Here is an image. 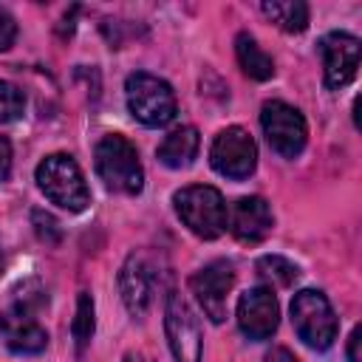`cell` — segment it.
Here are the masks:
<instances>
[{
  "label": "cell",
  "mask_w": 362,
  "mask_h": 362,
  "mask_svg": "<svg viewBox=\"0 0 362 362\" xmlns=\"http://www.w3.org/2000/svg\"><path fill=\"white\" fill-rule=\"evenodd\" d=\"M359 342H362V328L356 325V328L351 331V337H348V359H351V362H362V359H359Z\"/></svg>",
  "instance_id": "23"
},
{
  "label": "cell",
  "mask_w": 362,
  "mask_h": 362,
  "mask_svg": "<svg viewBox=\"0 0 362 362\" xmlns=\"http://www.w3.org/2000/svg\"><path fill=\"white\" fill-rule=\"evenodd\" d=\"M119 291H122V300L127 305V311L133 317H144L147 305H150V269L144 263V255L133 252L127 255L122 272H119Z\"/></svg>",
  "instance_id": "14"
},
{
  "label": "cell",
  "mask_w": 362,
  "mask_h": 362,
  "mask_svg": "<svg viewBox=\"0 0 362 362\" xmlns=\"http://www.w3.org/2000/svg\"><path fill=\"white\" fill-rule=\"evenodd\" d=\"M198 147H201V136L192 124H184V127H175L173 133L164 136V141L158 144L156 156L164 167L170 170H184L195 161L198 156Z\"/></svg>",
  "instance_id": "15"
},
{
  "label": "cell",
  "mask_w": 362,
  "mask_h": 362,
  "mask_svg": "<svg viewBox=\"0 0 362 362\" xmlns=\"http://www.w3.org/2000/svg\"><path fill=\"white\" fill-rule=\"evenodd\" d=\"M260 8L286 34H300L308 25V6L303 0H266Z\"/></svg>",
  "instance_id": "17"
},
{
  "label": "cell",
  "mask_w": 362,
  "mask_h": 362,
  "mask_svg": "<svg viewBox=\"0 0 362 362\" xmlns=\"http://www.w3.org/2000/svg\"><path fill=\"white\" fill-rule=\"evenodd\" d=\"M232 286H235V269L229 260H212L189 277V288H192L201 311L212 322L226 320V297H229Z\"/></svg>",
  "instance_id": "10"
},
{
  "label": "cell",
  "mask_w": 362,
  "mask_h": 362,
  "mask_svg": "<svg viewBox=\"0 0 362 362\" xmlns=\"http://www.w3.org/2000/svg\"><path fill=\"white\" fill-rule=\"evenodd\" d=\"M25 110V96L17 85L0 79V122H14Z\"/></svg>",
  "instance_id": "20"
},
{
  "label": "cell",
  "mask_w": 362,
  "mask_h": 362,
  "mask_svg": "<svg viewBox=\"0 0 362 362\" xmlns=\"http://www.w3.org/2000/svg\"><path fill=\"white\" fill-rule=\"evenodd\" d=\"M42 300H31L28 294L14 300L3 314H0V339L8 351L14 354H40L48 345V331L37 320Z\"/></svg>",
  "instance_id": "7"
},
{
  "label": "cell",
  "mask_w": 362,
  "mask_h": 362,
  "mask_svg": "<svg viewBox=\"0 0 362 362\" xmlns=\"http://www.w3.org/2000/svg\"><path fill=\"white\" fill-rule=\"evenodd\" d=\"M226 226L232 229V235L240 243L266 240L269 232L274 229V215H272L269 201L260 198V195H249V198L235 201V206H232V212L226 218Z\"/></svg>",
  "instance_id": "13"
},
{
  "label": "cell",
  "mask_w": 362,
  "mask_h": 362,
  "mask_svg": "<svg viewBox=\"0 0 362 362\" xmlns=\"http://www.w3.org/2000/svg\"><path fill=\"white\" fill-rule=\"evenodd\" d=\"M263 362H300V359H297L288 348H280V345H277V348H272V351L263 356Z\"/></svg>",
  "instance_id": "24"
},
{
  "label": "cell",
  "mask_w": 362,
  "mask_h": 362,
  "mask_svg": "<svg viewBox=\"0 0 362 362\" xmlns=\"http://www.w3.org/2000/svg\"><path fill=\"white\" fill-rule=\"evenodd\" d=\"M320 54H322V71H325V88L339 90L348 82H354L362 45L354 34L348 31H331L320 40Z\"/></svg>",
  "instance_id": "11"
},
{
  "label": "cell",
  "mask_w": 362,
  "mask_h": 362,
  "mask_svg": "<svg viewBox=\"0 0 362 362\" xmlns=\"http://www.w3.org/2000/svg\"><path fill=\"white\" fill-rule=\"evenodd\" d=\"M291 325L297 337L314 351L331 348V342L337 339V328H339L328 297L317 288H303L291 297Z\"/></svg>",
  "instance_id": "5"
},
{
  "label": "cell",
  "mask_w": 362,
  "mask_h": 362,
  "mask_svg": "<svg viewBox=\"0 0 362 362\" xmlns=\"http://www.w3.org/2000/svg\"><path fill=\"white\" fill-rule=\"evenodd\" d=\"M164 331H167V345L173 351L175 362H201L204 356V337L195 311L181 294H167L164 305Z\"/></svg>",
  "instance_id": "9"
},
{
  "label": "cell",
  "mask_w": 362,
  "mask_h": 362,
  "mask_svg": "<svg viewBox=\"0 0 362 362\" xmlns=\"http://www.w3.org/2000/svg\"><path fill=\"white\" fill-rule=\"evenodd\" d=\"M0 272H3V252H0Z\"/></svg>",
  "instance_id": "26"
},
{
  "label": "cell",
  "mask_w": 362,
  "mask_h": 362,
  "mask_svg": "<svg viewBox=\"0 0 362 362\" xmlns=\"http://www.w3.org/2000/svg\"><path fill=\"white\" fill-rule=\"evenodd\" d=\"M14 37H17V23L14 17L0 6V51H8L14 45Z\"/></svg>",
  "instance_id": "21"
},
{
  "label": "cell",
  "mask_w": 362,
  "mask_h": 362,
  "mask_svg": "<svg viewBox=\"0 0 362 362\" xmlns=\"http://www.w3.org/2000/svg\"><path fill=\"white\" fill-rule=\"evenodd\" d=\"M209 164L218 175H223L229 181L249 178L257 167V144L249 136V130H243L238 124L223 127L209 147Z\"/></svg>",
  "instance_id": "8"
},
{
  "label": "cell",
  "mask_w": 362,
  "mask_h": 362,
  "mask_svg": "<svg viewBox=\"0 0 362 362\" xmlns=\"http://www.w3.org/2000/svg\"><path fill=\"white\" fill-rule=\"evenodd\" d=\"M93 325H96V320H93V297L88 291H79V297H76V317L71 322V334H74V342H76L79 354L88 348V342L93 337Z\"/></svg>",
  "instance_id": "19"
},
{
  "label": "cell",
  "mask_w": 362,
  "mask_h": 362,
  "mask_svg": "<svg viewBox=\"0 0 362 362\" xmlns=\"http://www.w3.org/2000/svg\"><path fill=\"white\" fill-rule=\"evenodd\" d=\"M11 173V144L8 139L0 136V181H6Z\"/></svg>",
  "instance_id": "22"
},
{
  "label": "cell",
  "mask_w": 362,
  "mask_h": 362,
  "mask_svg": "<svg viewBox=\"0 0 362 362\" xmlns=\"http://www.w3.org/2000/svg\"><path fill=\"white\" fill-rule=\"evenodd\" d=\"M260 127L266 133L269 147L283 156V158H294L303 153L305 139H308V124L303 119V113L283 102V99H269L260 107Z\"/></svg>",
  "instance_id": "6"
},
{
  "label": "cell",
  "mask_w": 362,
  "mask_h": 362,
  "mask_svg": "<svg viewBox=\"0 0 362 362\" xmlns=\"http://www.w3.org/2000/svg\"><path fill=\"white\" fill-rule=\"evenodd\" d=\"M124 96H127V110L144 127H164L178 113V102L170 82L147 71H136L127 76Z\"/></svg>",
  "instance_id": "3"
},
{
  "label": "cell",
  "mask_w": 362,
  "mask_h": 362,
  "mask_svg": "<svg viewBox=\"0 0 362 362\" xmlns=\"http://www.w3.org/2000/svg\"><path fill=\"white\" fill-rule=\"evenodd\" d=\"M280 325V305L272 288L257 286L240 294L238 300V328L243 331L246 339L260 342L269 339Z\"/></svg>",
  "instance_id": "12"
},
{
  "label": "cell",
  "mask_w": 362,
  "mask_h": 362,
  "mask_svg": "<svg viewBox=\"0 0 362 362\" xmlns=\"http://www.w3.org/2000/svg\"><path fill=\"white\" fill-rule=\"evenodd\" d=\"M257 274H260V280L286 288V286H291V283L300 277V269H297L291 260L280 257V255H263V257L257 260Z\"/></svg>",
  "instance_id": "18"
},
{
  "label": "cell",
  "mask_w": 362,
  "mask_h": 362,
  "mask_svg": "<svg viewBox=\"0 0 362 362\" xmlns=\"http://www.w3.org/2000/svg\"><path fill=\"white\" fill-rule=\"evenodd\" d=\"M173 204H175V215L192 235L204 240H215L223 235L229 212H226L223 195L215 187H206V184L184 187L173 195Z\"/></svg>",
  "instance_id": "4"
},
{
  "label": "cell",
  "mask_w": 362,
  "mask_h": 362,
  "mask_svg": "<svg viewBox=\"0 0 362 362\" xmlns=\"http://www.w3.org/2000/svg\"><path fill=\"white\" fill-rule=\"evenodd\" d=\"M124 362H147V359H144V356H139V354H127V356H124Z\"/></svg>",
  "instance_id": "25"
},
{
  "label": "cell",
  "mask_w": 362,
  "mask_h": 362,
  "mask_svg": "<svg viewBox=\"0 0 362 362\" xmlns=\"http://www.w3.org/2000/svg\"><path fill=\"white\" fill-rule=\"evenodd\" d=\"M37 187L40 192L68 212H82L90 204V192L85 184V175L79 164L68 153H51L37 164Z\"/></svg>",
  "instance_id": "2"
},
{
  "label": "cell",
  "mask_w": 362,
  "mask_h": 362,
  "mask_svg": "<svg viewBox=\"0 0 362 362\" xmlns=\"http://www.w3.org/2000/svg\"><path fill=\"white\" fill-rule=\"evenodd\" d=\"M235 54H238V62L243 68V74L249 79H257V82H266L274 76V59L257 45V40L246 31H240L235 37Z\"/></svg>",
  "instance_id": "16"
},
{
  "label": "cell",
  "mask_w": 362,
  "mask_h": 362,
  "mask_svg": "<svg viewBox=\"0 0 362 362\" xmlns=\"http://www.w3.org/2000/svg\"><path fill=\"white\" fill-rule=\"evenodd\" d=\"M93 164H96V173L107 189L122 192V195H139L141 192L144 170L139 161V150L130 139H124L119 133L102 136L96 150H93Z\"/></svg>",
  "instance_id": "1"
}]
</instances>
